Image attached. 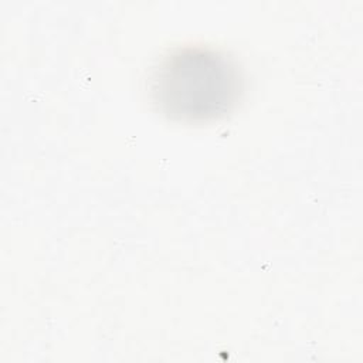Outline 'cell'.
Segmentation results:
<instances>
[{
    "label": "cell",
    "mask_w": 363,
    "mask_h": 363,
    "mask_svg": "<svg viewBox=\"0 0 363 363\" xmlns=\"http://www.w3.org/2000/svg\"><path fill=\"white\" fill-rule=\"evenodd\" d=\"M159 109L179 121H207L228 112L242 91L237 65L224 54L180 48L163 58L152 77Z\"/></svg>",
    "instance_id": "1"
}]
</instances>
